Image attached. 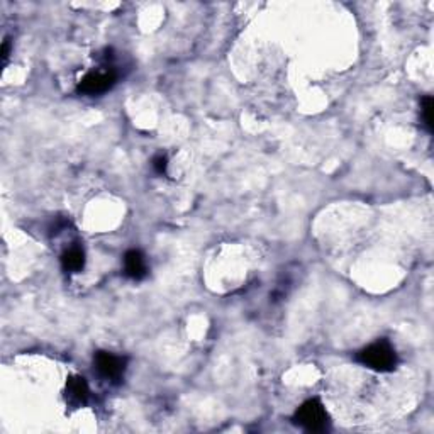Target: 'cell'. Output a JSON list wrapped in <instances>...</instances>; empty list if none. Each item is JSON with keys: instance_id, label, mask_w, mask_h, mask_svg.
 <instances>
[{"instance_id": "cell-7", "label": "cell", "mask_w": 434, "mask_h": 434, "mask_svg": "<svg viewBox=\"0 0 434 434\" xmlns=\"http://www.w3.org/2000/svg\"><path fill=\"white\" fill-rule=\"evenodd\" d=\"M60 261L61 268H63L66 273H80V271L85 268V252H83V248H80V246H72V248L65 249Z\"/></svg>"}, {"instance_id": "cell-1", "label": "cell", "mask_w": 434, "mask_h": 434, "mask_svg": "<svg viewBox=\"0 0 434 434\" xmlns=\"http://www.w3.org/2000/svg\"><path fill=\"white\" fill-rule=\"evenodd\" d=\"M354 360L365 368L378 371V373H390L397 366V353L389 340H378L354 354Z\"/></svg>"}, {"instance_id": "cell-3", "label": "cell", "mask_w": 434, "mask_h": 434, "mask_svg": "<svg viewBox=\"0 0 434 434\" xmlns=\"http://www.w3.org/2000/svg\"><path fill=\"white\" fill-rule=\"evenodd\" d=\"M118 83V72L114 68L97 70V72L87 73L78 83L77 92L83 95H102Z\"/></svg>"}, {"instance_id": "cell-4", "label": "cell", "mask_w": 434, "mask_h": 434, "mask_svg": "<svg viewBox=\"0 0 434 434\" xmlns=\"http://www.w3.org/2000/svg\"><path fill=\"white\" fill-rule=\"evenodd\" d=\"M94 365L100 377L111 380V382H119L126 373L128 358L118 356L111 352H97L94 354Z\"/></svg>"}, {"instance_id": "cell-9", "label": "cell", "mask_w": 434, "mask_h": 434, "mask_svg": "<svg viewBox=\"0 0 434 434\" xmlns=\"http://www.w3.org/2000/svg\"><path fill=\"white\" fill-rule=\"evenodd\" d=\"M166 168H168V158L165 154H158V156L153 158V170L158 175H165Z\"/></svg>"}, {"instance_id": "cell-6", "label": "cell", "mask_w": 434, "mask_h": 434, "mask_svg": "<svg viewBox=\"0 0 434 434\" xmlns=\"http://www.w3.org/2000/svg\"><path fill=\"white\" fill-rule=\"evenodd\" d=\"M90 399V389L87 380L80 375H72L66 382V400L75 407L85 406Z\"/></svg>"}, {"instance_id": "cell-10", "label": "cell", "mask_w": 434, "mask_h": 434, "mask_svg": "<svg viewBox=\"0 0 434 434\" xmlns=\"http://www.w3.org/2000/svg\"><path fill=\"white\" fill-rule=\"evenodd\" d=\"M9 54H11V39L9 37H6L2 43V61L4 65L7 63V60H9Z\"/></svg>"}, {"instance_id": "cell-5", "label": "cell", "mask_w": 434, "mask_h": 434, "mask_svg": "<svg viewBox=\"0 0 434 434\" xmlns=\"http://www.w3.org/2000/svg\"><path fill=\"white\" fill-rule=\"evenodd\" d=\"M124 275L131 280H143L148 275V263L141 249H129L124 254Z\"/></svg>"}, {"instance_id": "cell-8", "label": "cell", "mask_w": 434, "mask_h": 434, "mask_svg": "<svg viewBox=\"0 0 434 434\" xmlns=\"http://www.w3.org/2000/svg\"><path fill=\"white\" fill-rule=\"evenodd\" d=\"M433 107L434 100L431 95H424L421 99V118H423V124L428 129V132H433Z\"/></svg>"}, {"instance_id": "cell-2", "label": "cell", "mask_w": 434, "mask_h": 434, "mask_svg": "<svg viewBox=\"0 0 434 434\" xmlns=\"http://www.w3.org/2000/svg\"><path fill=\"white\" fill-rule=\"evenodd\" d=\"M292 421L309 433H323L329 426V414L319 399H309L295 411Z\"/></svg>"}]
</instances>
